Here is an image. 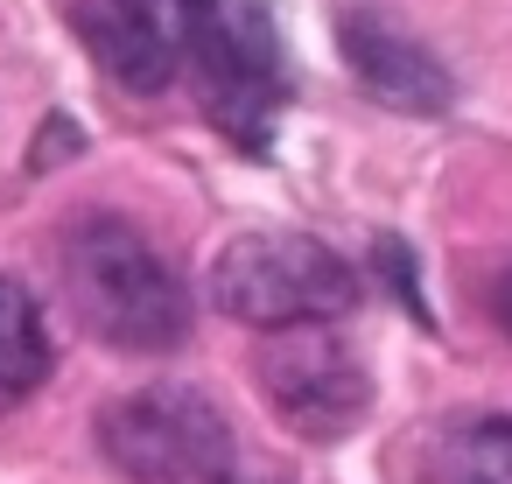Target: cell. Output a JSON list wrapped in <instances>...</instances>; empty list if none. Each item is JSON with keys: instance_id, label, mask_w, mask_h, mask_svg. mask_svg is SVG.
<instances>
[{"instance_id": "2", "label": "cell", "mask_w": 512, "mask_h": 484, "mask_svg": "<svg viewBox=\"0 0 512 484\" xmlns=\"http://www.w3.org/2000/svg\"><path fill=\"white\" fill-rule=\"evenodd\" d=\"M183 57L197 71V99L211 127L267 155L281 113H288V50L267 0H183Z\"/></svg>"}, {"instance_id": "3", "label": "cell", "mask_w": 512, "mask_h": 484, "mask_svg": "<svg viewBox=\"0 0 512 484\" xmlns=\"http://www.w3.org/2000/svg\"><path fill=\"white\" fill-rule=\"evenodd\" d=\"M211 302L253 330L337 323L358 309V274L309 232H239L211 260Z\"/></svg>"}, {"instance_id": "1", "label": "cell", "mask_w": 512, "mask_h": 484, "mask_svg": "<svg viewBox=\"0 0 512 484\" xmlns=\"http://www.w3.org/2000/svg\"><path fill=\"white\" fill-rule=\"evenodd\" d=\"M71 316L113 351H176L190 337V295L176 267L127 218H78L57 246Z\"/></svg>"}, {"instance_id": "8", "label": "cell", "mask_w": 512, "mask_h": 484, "mask_svg": "<svg viewBox=\"0 0 512 484\" xmlns=\"http://www.w3.org/2000/svg\"><path fill=\"white\" fill-rule=\"evenodd\" d=\"M50 379V330H43V309L36 295L0 274V414L22 407L36 386Z\"/></svg>"}, {"instance_id": "6", "label": "cell", "mask_w": 512, "mask_h": 484, "mask_svg": "<svg viewBox=\"0 0 512 484\" xmlns=\"http://www.w3.org/2000/svg\"><path fill=\"white\" fill-rule=\"evenodd\" d=\"M71 29L85 36L92 64L127 92H162L183 57V0H78Z\"/></svg>"}, {"instance_id": "9", "label": "cell", "mask_w": 512, "mask_h": 484, "mask_svg": "<svg viewBox=\"0 0 512 484\" xmlns=\"http://www.w3.org/2000/svg\"><path fill=\"white\" fill-rule=\"evenodd\" d=\"M442 484H512V414L498 421H463L442 442Z\"/></svg>"}, {"instance_id": "7", "label": "cell", "mask_w": 512, "mask_h": 484, "mask_svg": "<svg viewBox=\"0 0 512 484\" xmlns=\"http://www.w3.org/2000/svg\"><path fill=\"white\" fill-rule=\"evenodd\" d=\"M337 36H344L351 78H358L379 106H393V113H449L456 78H449L442 57H428L400 22H386L379 8H344Z\"/></svg>"}, {"instance_id": "5", "label": "cell", "mask_w": 512, "mask_h": 484, "mask_svg": "<svg viewBox=\"0 0 512 484\" xmlns=\"http://www.w3.org/2000/svg\"><path fill=\"white\" fill-rule=\"evenodd\" d=\"M253 372H260L267 407H274L295 435H309V442H337V435H351V428L365 421V400H372L365 365H358V351H351L344 337H330V323L274 330V337L260 344Z\"/></svg>"}, {"instance_id": "4", "label": "cell", "mask_w": 512, "mask_h": 484, "mask_svg": "<svg viewBox=\"0 0 512 484\" xmlns=\"http://www.w3.org/2000/svg\"><path fill=\"white\" fill-rule=\"evenodd\" d=\"M99 449L134 484H225L232 428L197 386H141L99 414Z\"/></svg>"}, {"instance_id": "10", "label": "cell", "mask_w": 512, "mask_h": 484, "mask_svg": "<svg viewBox=\"0 0 512 484\" xmlns=\"http://www.w3.org/2000/svg\"><path fill=\"white\" fill-rule=\"evenodd\" d=\"M491 309H498V323H505V330H512V274H505V281H498V295H491Z\"/></svg>"}]
</instances>
